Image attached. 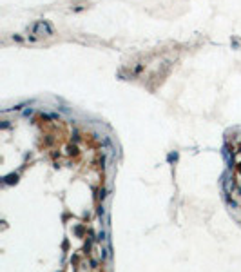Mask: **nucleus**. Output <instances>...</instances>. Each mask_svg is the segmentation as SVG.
I'll use <instances>...</instances> for the list:
<instances>
[{"label": "nucleus", "mask_w": 241, "mask_h": 272, "mask_svg": "<svg viewBox=\"0 0 241 272\" xmlns=\"http://www.w3.org/2000/svg\"><path fill=\"white\" fill-rule=\"evenodd\" d=\"M29 31H31L33 38H44V36H53L54 35V29L49 24V20H36V22H33Z\"/></svg>", "instance_id": "f257e3e1"}]
</instances>
